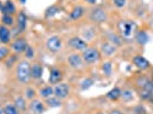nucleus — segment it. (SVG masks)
Wrapping results in <instances>:
<instances>
[{
    "label": "nucleus",
    "mask_w": 153,
    "mask_h": 114,
    "mask_svg": "<svg viewBox=\"0 0 153 114\" xmlns=\"http://www.w3.org/2000/svg\"><path fill=\"white\" fill-rule=\"evenodd\" d=\"M16 79L22 84H27L32 80L31 78V64L27 59L19 61L16 64Z\"/></svg>",
    "instance_id": "nucleus-1"
},
{
    "label": "nucleus",
    "mask_w": 153,
    "mask_h": 114,
    "mask_svg": "<svg viewBox=\"0 0 153 114\" xmlns=\"http://www.w3.org/2000/svg\"><path fill=\"white\" fill-rule=\"evenodd\" d=\"M118 30H119V34L122 39L129 40L135 36L136 32V24L133 21H128V19H123L118 23Z\"/></svg>",
    "instance_id": "nucleus-2"
},
{
    "label": "nucleus",
    "mask_w": 153,
    "mask_h": 114,
    "mask_svg": "<svg viewBox=\"0 0 153 114\" xmlns=\"http://www.w3.org/2000/svg\"><path fill=\"white\" fill-rule=\"evenodd\" d=\"M81 57H82L83 62L86 64H96L100 62L102 54L98 48L96 47H87L85 50L81 53Z\"/></svg>",
    "instance_id": "nucleus-3"
},
{
    "label": "nucleus",
    "mask_w": 153,
    "mask_h": 114,
    "mask_svg": "<svg viewBox=\"0 0 153 114\" xmlns=\"http://www.w3.org/2000/svg\"><path fill=\"white\" fill-rule=\"evenodd\" d=\"M108 19V12L105 9H103L102 7H94L89 13V19L93 23H104Z\"/></svg>",
    "instance_id": "nucleus-4"
},
{
    "label": "nucleus",
    "mask_w": 153,
    "mask_h": 114,
    "mask_svg": "<svg viewBox=\"0 0 153 114\" xmlns=\"http://www.w3.org/2000/svg\"><path fill=\"white\" fill-rule=\"evenodd\" d=\"M71 94V88L68 83L59 82L54 86V96H56L59 99L68 98Z\"/></svg>",
    "instance_id": "nucleus-5"
},
{
    "label": "nucleus",
    "mask_w": 153,
    "mask_h": 114,
    "mask_svg": "<svg viewBox=\"0 0 153 114\" xmlns=\"http://www.w3.org/2000/svg\"><path fill=\"white\" fill-rule=\"evenodd\" d=\"M62 39L58 36H51L46 40V48L51 53H58L62 49Z\"/></svg>",
    "instance_id": "nucleus-6"
},
{
    "label": "nucleus",
    "mask_w": 153,
    "mask_h": 114,
    "mask_svg": "<svg viewBox=\"0 0 153 114\" xmlns=\"http://www.w3.org/2000/svg\"><path fill=\"white\" fill-rule=\"evenodd\" d=\"M68 44L70 46L71 49H73L76 51H80V53H82L88 47V42L83 38H80V37H72V38H70L69 41H68Z\"/></svg>",
    "instance_id": "nucleus-7"
},
{
    "label": "nucleus",
    "mask_w": 153,
    "mask_h": 114,
    "mask_svg": "<svg viewBox=\"0 0 153 114\" xmlns=\"http://www.w3.org/2000/svg\"><path fill=\"white\" fill-rule=\"evenodd\" d=\"M27 46H29V44H27V40H26L24 37H19V38L15 39L13 42L10 44V50L14 51V54H24V51H25V49L27 48Z\"/></svg>",
    "instance_id": "nucleus-8"
},
{
    "label": "nucleus",
    "mask_w": 153,
    "mask_h": 114,
    "mask_svg": "<svg viewBox=\"0 0 153 114\" xmlns=\"http://www.w3.org/2000/svg\"><path fill=\"white\" fill-rule=\"evenodd\" d=\"M63 80V72L58 67H51L49 71V76H48V83L49 84H57V83L62 82Z\"/></svg>",
    "instance_id": "nucleus-9"
},
{
    "label": "nucleus",
    "mask_w": 153,
    "mask_h": 114,
    "mask_svg": "<svg viewBox=\"0 0 153 114\" xmlns=\"http://www.w3.org/2000/svg\"><path fill=\"white\" fill-rule=\"evenodd\" d=\"M68 63L70 65L72 69L74 70H80L83 65V59L80 54L78 53H73V54H70L69 57H68Z\"/></svg>",
    "instance_id": "nucleus-10"
},
{
    "label": "nucleus",
    "mask_w": 153,
    "mask_h": 114,
    "mask_svg": "<svg viewBox=\"0 0 153 114\" xmlns=\"http://www.w3.org/2000/svg\"><path fill=\"white\" fill-rule=\"evenodd\" d=\"M133 64L140 71H146L151 67L150 62L142 55H136V56L133 57Z\"/></svg>",
    "instance_id": "nucleus-11"
},
{
    "label": "nucleus",
    "mask_w": 153,
    "mask_h": 114,
    "mask_svg": "<svg viewBox=\"0 0 153 114\" xmlns=\"http://www.w3.org/2000/svg\"><path fill=\"white\" fill-rule=\"evenodd\" d=\"M29 108L33 114H42L46 111V104L42 101L34 98L30 103Z\"/></svg>",
    "instance_id": "nucleus-12"
},
{
    "label": "nucleus",
    "mask_w": 153,
    "mask_h": 114,
    "mask_svg": "<svg viewBox=\"0 0 153 114\" xmlns=\"http://www.w3.org/2000/svg\"><path fill=\"white\" fill-rule=\"evenodd\" d=\"M101 54H103L104 56H112V55H114L115 53L118 51V48H117V46L113 44L112 42H110V41H104L102 42L101 44Z\"/></svg>",
    "instance_id": "nucleus-13"
},
{
    "label": "nucleus",
    "mask_w": 153,
    "mask_h": 114,
    "mask_svg": "<svg viewBox=\"0 0 153 114\" xmlns=\"http://www.w3.org/2000/svg\"><path fill=\"white\" fill-rule=\"evenodd\" d=\"M0 42L2 44H8L12 42V31L8 26L4 24L0 25Z\"/></svg>",
    "instance_id": "nucleus-14"
},
{
    "label": "nucleus",
    "mask_w": 153,
    "mask_h": 114,
    "mask_svg": "<svg viewBox=\"0 0 153 114\" xmlns=\"http://www.w3.org/2000/svg\"><path fill=\"white\" fill-rule=\"evenodd\" d=\"M135 83L140 89H145V90H152L153 89V84L151 82V80L144 76H137L135 80Z\"/></svg>",
    "instance_id": "nucleus-15"
},
{
    "label": "nucleus",
    "mask_w": 153,
    "mask_h": 114,
    "mask_svg": "<svg viewBox=\"0 0 153 114\" xmlns=\"http://www.w3.org/2000/svg\"><path fill=\"white\" fill-rule=\"evenodd\" d=\"M44 73V66L41 63L31 64V78L32 80H40Z\"/></svg>",
    "instance_id": "nucleus-16"
},
{
    "label": "nucleus",
    "mask_w": 153,
    "mask_h": 114,
    "mask_svg": "<svg viewBox=\"0 0 153 114\" xmlns=\"http://www.w3.org/2000/svg\"><path fill=\"white\" fill-rule=\"evenodd\" d=\"M1 10H2L4 14L13 15V16L17 13V8H16V5L14 4L13 0H6V2L1 7Z\"/></svg>",
    "instance_id": "nucleus-17"
},
{
    "label": "nucleus",
    "mask_w": 153,
    "mask_h": 114,
    "mask_svg": "<svg viewBox=\"0 0 153 114\" xmlns=\"http://www.w3.org/2000/svg\"><path fill=\"white\" fill-rule=\"evenodd\" d=\"M38 95L40 96V98H44V99H47L51 96H54V87L51 84H47V86H44L39 89Z\"/></svg>",
    "instance_id": "nucleus-18"
},
{
    "label": "nucleus",
    "mask_w": 153,
    "mask_h": 114,
    "mask_svg": "<svg viewBox=\"0 0 153 114\" xmlns=\"http://www.w3.org/2000/svg\"><path fill=\"white\" fill-rule=\"evenodd\" d=\"M85 12H86V9H85L82 6H76L72 8V10L70 12L69 17H70V19H72V21L80 19L83 15H85Z\"/></svg>",
    "instance_id": "nucleus-19"
},
{
    "label": "nucleus",
    "mask_w": 153,
    "mask_h": 114,
    "mask_svg": "<svg viewBox=\"0 0 153 114\" xmlns=\"http://www.w3.org/2000/svg\"><path fill=\"white\" fill-rule=\"evenodd\" d=\"M26 15L23 12H19L16 16V25H17V30L19 32H23L25 31L26 27Z\"/></svg>",
    "instance_id": "nucleus-20"
},
{
    "label": "nucleus",
    "mask_w": 153,
    "mask_h": 114,
    "mask_svg": "<svg viewBox=\"0 0 153 114\" xmlns=\"http://www.w3.org/2000/svg\"><path fill=\"white\" fill-rule=\"evenodd\" d=\"M135 40H136V42L138 44H146L149 42V36H147V33L145 31H143V30H140V31H137L135 32V36H134Z\"/></svg>",
    "instance_id": "nucleus-21"
},
{
    "label": "nucleus",
    "mask_w": 153,
    "mask_h": 114,
    "mask_svg": "<svg viewBox=\"0 0 153 114\" xmlns=\"http://www.w3.org/2000/svg\"><path fill=\"white\" fill-rule=\"evenodd\" d=\"M121 91L122 90L119 87H114V88L111 89L108 94H106V98L112 101H118L119 98H121Z\"/></svg>",
    "instance_id": "nucleus-22"
},
{
    "label": "nucleus",
    "mask_w": 153,
    "mask_h": 114,
    "mask_svg": "<svg viewBox=\"0 0 153 114\" xmlns=\"http://www.w3.org/2000/svg\"><path fill=\"white\" fill-rule=\"evenodd\" d=\"M14 105L19 108L21 112H25L26 108H27V104H26L25 98H23L22 96L15 97V99H14Z\"/></svg>",
    "instance_id": "nucleus-23"
},
{
    "label": "nucleus",
    "mask_w": 153,
    "mask_h": 114,
    "mask_svg": "<svg viewBox=\"0 0 153 114\" xmlns=\"http://www.w3.org/2000/svg\"><path fill=\"white\" fill-rule=\"evenodd\" d=\"M45 103H46V106H48V107H59L61 105H62V99H59L57 98L56 96H51L49 98H47L45 99Z\"/></svg>",
    "instance_id": "nucleus-24"
},
{
    "label": "nucleus",
    "mask_w": 153,
    "mask_h": 114,
    "mask_svg": "<svg viewBox=\"0 0 153 114\" xmlns=\"http://www.w3.org/2000/svg\"><path fill=\"white\" fill-rule=\"evenodd\" d=\"M19 58H17V54H14V55H9L5 59V64H6L7 69H12L13 66H16V64L19 63Z\"/></svg>",
    "instance_id": "nucleus-25"
},
{
    "label": "nucleus",
    "mask_w": 153,
    "mask_h": 114,
    "mask_svg": "<svg viewBox=\"0 0 153 114\" xmlns=\"http://www.w3.org/2000/svg\"><path fill=\"white\" fill-rule=\"evenodd\" d=\"M9 55H10V48L7 47V44L0 46V63L1 62H5V59Z\"/></svg>",
    "instance_id": "nucleus-26"
},
{
    "label": "nucleus",
    "mask_w": 153,
    "mask_h": 114,
    "mask_svg": "<svg viewBox=\"0 0 153 114\" xmlns=\"http://www.w3.org/2000/svg\"><path fill=\"white\" fill-rule=\"evenodd\" d=\"M1 22L2 24L6 26H13L15 24V19H14L13 15H7V14H4L2 17H1Z\"/></svg>",
    "instance_id": "nucleus-27"
},
{
    "label": "nucleus",
    "mask_w": 153,
    "mask_h": 114,
    "mask_svg": "<svg viewBox=\"0 0 153 114\" xmlns=\"http://www.w3.org/2000/svg\"><path fill=\"white\" fill-rule=\"evenodd\" d=\"M4 110L6 114H21V111L14 104H6L4 106Z\"/></svg>",
    "instance_id": "nucleus-28"
},
{
    "label": "nucleus",
    "mask_w": 153,
    "mask_h": 114,
    "mask_svg": "<svg viewBox=\"0 0 153 114\" xmlns=\"http://www.w3.org/2000/svg\"><path fill=\"white\" fill-rule=\"evenodd\" d=\"M108 41L112 42L115 46H119V44H122V38L120 37V34H115V33H110L108 34Z\"/></svg>",
    "instance_id": "nucleus-29"
},
{
    "label": "nucleus",
    "mask_w": 153,
    "mask_h": 114,
    "mask_svg": "<svg viewBox=\"0 0 153 114\" xmlns=\"http://www.w3.org/2000/svg\"><path fill=\"white\" fill-rule=\"evenodd\" d=\"M36 96H37V91H36L34 89L31 88V87H27V88H26L25 98H27V99L32 101V99H34V98H36Z\"/></svg>",
    "instance_id": "nucleus-30"
},
{
    "label": "nucleus",
    "mask_w": 153,
    "mask_h": 114,
    "mask_svg": "<svg viewBox=\"0 0 153 114\" xmlns=\"http://www.w3.org/2000/svg\"><path fill=\"white\" fill-rule=\"evenodd\" d=\"M102 71L104 74L111 76V73H112V63L111 62H105L102 66Z\"/></svg>",
    "instance_id": "nucleus-31"
},
{
    "label": "nucleus",
    "mask_w": 153,
    "mask_h": 114,
    "mask_svg": "<svg viewBox=\"0 0 153 114\" xmlns=\"http://www.w3.org/2000/svg\"><path fill=\"white\" fill-rule=\"evenodd\" d=\"M121 98L123 101H130L133 99V91L130 89H125L121 91Z\"/></svg>",
    "instance_id": "nucleus-32"
},
{
    "label": "nucleus",
    "mask_w": 153,
    "mask_h": 114,
    "mask_svg": "<svg viewBox=\"0 0 153 114\" xmlns=\"http://www.w3.org/2000/svg\"><path fill=\"white\" fill-rule=\"evenodd\" d=\"M93 84H94V80L90 79V78H87V79H85L82 82H81V90H87Z\"/></svg>",
    "instance_id": "nucleus-33"
},
{
    "label": "nucleus",
    "mask_w": 153,
    "mask_h": 114,
    "mask_svg": "<svg viewBox=\"0 0 153 114\" xmlns=\"http://www.w3.org/2000/svg\"><path fill=\"white\" fill-rule=\"evenodd\" d=\"M140 97H142L143 99H150L152 97V90L140 89Z\"/></svg>",
    "instance_id": "nucleus-34"
},
{
    "label": "nucleus",
    "mask_w": 153,
    "mask_h": 114,
    "mask_svg": "<svg viewBox=\"0 0 153 114\" xmlns=\"http://www.w3.org/2000/svg\"><path fill=\"white\" fill-rule=\"evenodd\" d=\"M24 55H25L26 59H33L34 58V49L31 46H27V48L24 51Z\"/></svg>",
    "instance_id": "nucleus-35"
},
{
    "label": "nucleus",
    "mask_w": 153,
    "mask_h": 114,
    "mask_svg": "<svg viewBox=\"0 0 153 114\" xmlns=\"http://www.w3.org/2000/svg\"><path fill=\"white\" fill-rule=\"evenodd\" d=\"M57 12H58V8L56 6L49 7V8L46 10V17H51V16H54L55 14H57Z\"/></svg>",
    "instance_id": "nucleus-36"
},
{
    "label": "nucleus",
    "mask_w": 153,
    "mask_h": 114,
    "mask_svg": "<svg viewBox=\"0 0 153 114\" xmlns=\"http://www.w3.org/2000/svg\"><path fill=\"white\" fill-rule=\"evenodd\" d=\"M133 113L134 114H146V110L144 108L143 105H137V106H135L134 110H133Z\"/></svg>",
    "instance_id": "nucleus-37"
},
{
    "label": "nucleus",
    "mask_w": 153,
    "mask_h": 114,
    "mask_svg": "<svg viewBox=\"0 0 153 114\" xmlns=\"http://www.w3.org/2000/svg\"><path fill=\"white\" fill-rule=\"evenodd\" d=\"M113 5L117 8H123L127 5V0H113Z\"/></svg>",
    "instance_id": "nucleus-38"
},
{
    "label": "nucleus",
    "mask_w": 153,
    "mask_h": 114,
    "mask_svg": "<svg viewBox=\"0 0 153 114\" xmlns=\"http://www.w3.org/2000/svg\"><path fill=\"white\" fill-rule=\"evenodd\" d=\"M108 114H123V112L120 111V110H118V108H114V110H112Z\"/></svg>",
    "instance_id": "nucleus-39"
},
{
    "label": "nucleus",
    "mask_w": 153,
    "mask_h": 114,
    "mask_svg": "<svg viewBox=\"0 0 153 114\" xmlns=\"http://www.w3.org/2000/svg\"><path fill=\"white\" fill-rule=\"evenodd\" d=\"M88 5H90V6H95L96 4H97V0H85Z\"/></svg>",
    "instance_id": "nucleus-40"
},
{
    "label": "nucleus",
    "mask_w": 153,
    "mask_h": 114,
    "mask_svg": "<svg viewBox=\"0 0 153 114\" xmlns=\"http://www.w3.org/2000/svg\"><path fill=\"white\" fill-rule=\"evenodd\" d=\"M0 114H6L5 110H4V106H1V105H0Z\"/></svg>",
    "instance_id": "nucleus-41"
},
{
    "label": "nucleus",
    "mask_w": 153,
    "mask_h": 114,
    "mask_svg": "<svg viewBox=\"0 0 153 114\" xmlns=\"http://www.w3.org/2000/svg\"><path fill=\"white\" fill-rule=\"evenodd\" d=\"M94 114H105V113H104V112H101V111H100V112H96V113H94Z\"/></svg>",
    "instance_id": "nucleus-42"
},
{
    "label": "nucleus",
    "mask_w": 153,
    "mask_h": 114,
    "mask_svg": "<svg viewBox=\"0 0 153 114\" xmlns=\"http://www.w3.org/2000/svg\"><path fill=\"white\" fill-rule=\"evenodd\" d=\"M123 114H134L133 112H123Z\"/></svg>",
    "instance_id": "nucleus-43"
},
{
    "label": "nucleus",
    "mask_w": 153,
    "mask_h": 114,
    "mask_svg": "<svg viewBox=\"0 0 153 114\" xmlns=\"http://www.w3.org/2000/svg\"><path fill=\"white\" fill-rule=\"evenodd\" d=\"M0 44H1V42H0Z\"/></svg>",
    "instance_id": "nucleus-44"
}]
</instances>
